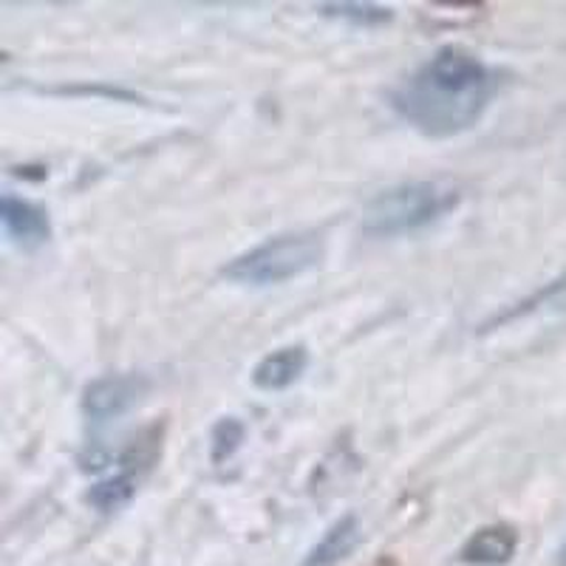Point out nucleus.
Here are the masks:
<instances>
[{"mask_svg": "<svg viewBox=\"0 0 566 566\" xmlns=\"http://www.w3.org/2000/svg\"><path fill=\"white\" fill-rule=\"evenodd\" d=\"M495 94L493 71L464 49H439L394 88L391 105L411 128L451 139L479 123Z\"/></svg>", "mask_w": 566, "mask_h": 566, "instance_id": "nucleus-1", "label": "nucleus"}, {"mask_svg": "<svg viewBox=\"0 0 566 566\" xmlns=\"http://www.w3.org/2000/svg\"><path fill=\"white\" fill-rule=\"evenodd\" d=\"M459 190L448 181H411L374 196L363 210V232L377 239H394L433 224L459 205Z\"/></svg>", "mask_w": 566, "mask_h": 566, "instance_id": "nucleus-2", "label": "nucleus"}, {"mask_svg": "<svg viewBox=\"0 0 566 566\" xmlns=\"http://www.w3.org/2000/svg\"><path fill=\"white\" fill-rule=\"evenodd\" d=\"M323 261V241L317 235H281L255 250L244 252L235 261L224 266L221 275L227 281L247 283V286H270V283H283L290 277L303 275L315 270Z\"/></svg>", "mask_w": 566, "mask_h": 566, "instance_id": "nucleus-3", "label": "nucleus"}, {"mask_svg": "<svg viewBox=\"0 0 566 566\" xmlns=\"http://www.w3.org/2000/svg\"><path fill=\"white\" fill-rule=\"evenodd\" d=\"M148 391V380L142 374H108L91 382L83 394V411L94 422L123 417Z\"/></svg>", "mask_w": 566, "mask_h": 566, "instance_id": "nucleus-4", "label": "nucleus"}, {"mask_svg": "<svg viewBox=\"0 0 566 566\" xmlns=\"http://www.w3.org/2000/svg\"><path fill=\"white\" fill-rule=\"evenodd\" d=\"M0 221H3V230H7L9 239L23 247V250H34V247L52 239L49 216L40 207H34L32 201H23L12 193H7L0 201Z\"/></svg>", "mask_w": 566, "mask_h": 566, "instance_id": "nucleus-5", "label": "nucleus"}, {"mask_svg": "<svg viewBox=\"0 0 566 566\" xmlns=\"http://www.w3.org/2000/svg\"><path fill=\"white\" fill-rule=\"evenodd\" d=\"M515 549H518V533L507 524H490L470 535L459 560L468 566H504L513 560Z\"/></svg>", "mask_w": 566, "mask_h": 566, "instance_id": "nucleus-6", "label": "nucleus"}, {"mask_svg": "<svg viewBox=\"0 0 566 566\" xmlns=\"http://www.w3.org/2000/svg\"><path fill=\"white\" fill-rule=\"evenodd\" d=\"M306 366H310V354L303 346L277 348L258 363L255 371H252V382L261 391H283V388L295 386L301 380Z\"/></svg>", "mask_w": 566, "mask_h": 566, "instance_id": "nucleus-7", "label": "nucleus"}, {"mask_svg": "<svg viewBox=\"0 0 566 566\" xmlns=\"http://www.w3.org/2000/svg\"><path fill=\"white\" fill-rule=\"evenodd\" d=\"M357 538H360L357 518H354V515H346V518H340L335 527L328 530V533L317 541L315 547H312V553L306 555V560H303V566H335L337 560H343L352 553Z\"/></svg>", "mask_w": 566, "mask_h": 566, "instance_id": "nucleus-8", "label": "nucleus"}, {"mask_svg": "<svg viewBox=\"0 0 566 566\" xmlns=\"http://www.w3.org/2000/svg\"><path fill=\"white\" fill-rule=\"evenodd\" d=\"M323 14L328 18H340L352 27H363V29H374L382 27L388 20L394 18L391 9L377 7V3H323L321 7Z\"/></svg>", "mask_w": 566, "mask_h": 566, "instance_id": "nucleus-9", "label": "nucleus"}, {"mask_svg": "<svg viewBox=\"0 0 566 566\" xmlns=\"http://www.w3.org/2000/svg\"><path fill=\"white\" fill-rule=\"evenodd\" d=\"M136 493L134 476H111L105 482L94 484L88 493V502L99 510V513H114V510L125 507Z\"/></svg>", "mask_w": 566, "mask_h": 566, "instance_id": "nucleus-10", "label": "nucleus"}, {"mask_svg": "<svg viewBox=\"0 0 566 566\" xmlns=\"http://www.w3.org/2000/svg\"><path fill=\"white\" fill-rule=\"evenodd\" d=\"M241 442H244V424L235 417H224L221 422H216L210 433V459L212 464H221L239 451Z\"/></svg>", "mask_w": 566, "mask_h": 566, "instance_id": "nucleus-11", "label": "nucleus"}, {"mask_svg": "<svg viewBox=\"0 0 566 566\" xmlns=\"http://www.w3.org/2000/svg\"><path fill=\"white\" fill-rule=\"evenodd\" d=\"M560 564L566 566V547H564V553H560Z\"/></svg>", "mask_w": 566, "mask_h": 566, "instance_id": "nucleus-12", "label": "nucleus"}]
</instances>
